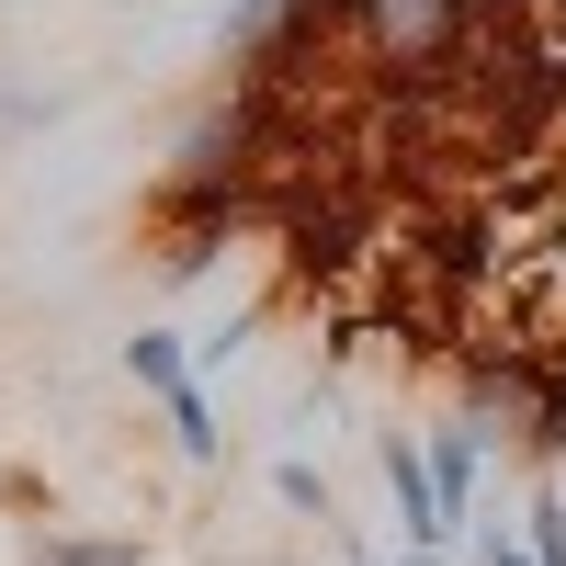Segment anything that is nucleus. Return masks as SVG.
<instances>
[{
    "mask_svg": "<svg viewBox=\"0 0 566 566\" xmlns=\"http://www.w3.org/2000/svg\"><path fill=\"white\" fill-rule=\"evenodd\" d=\"M374 464H386V499H397V533H408L397 555H453L464 533H453V510H442V488H431V442L397 419V431H374Z\"/></svg>",
    "mask_w": 566,
    "mask_h": 566,
    "instance_id": "1",
    "label": "nucleus"
},
{
    "mask_svg": "<svg viewBox=\"0 0 566 566\" xmlns=\"http://www.w3.org/2000/svg\"><path fill=\"white\" fill-rule=\"evenodd\" d=\"M464 555H476V566H533L522 522H476V533H464Z\"/></svg>",
    "mask_w": 566,
    "mask_h": 566,
    "instance_id": "9",
    "label": "nucleus"
},
{
    "mask_svg": "<svg viewBox=\"0 0 566 566\" xmlns=\"http://www.w3.org/2000/svg\"><path fill=\"white\" fill-rule=\"evenodd\" d=\"M170 442H181V464H216V453H227L216 397H205V386H181V397H170Z\"/></svg>",
    "mask_w": 566,
    "mask_h": 566,
    "instance_id": "4",
    "label": "nucleus"
},
{
    "mask_svg": "<svg viewBox=\"0 0 566 566\" xmlns=\"http://www.w3.org/2000/svg\"><path fill=\"white\" fill-rule=\"evenodd\" d=\"M272 499L295 510V522H328V476H317L306 453H283V464H272Z\"/></svg>",
    "mask_w": 566,
    "mask_h": 566,
    "instance_id": "6",
    "label": "nucleus"
},
{
    "mask_svg": "<svg viewBox=\"0 0 566 566\" xmlns=\"http://www.w3.org/2000/svg\"><path fill=\"white\" fill-rule=\"evenodd\" d=\"M522 431H533V453H544V464L566 453V363L544 374V397H533V419H522Z\"/></svg>",
    "mask_w": 566,
    "mask_h": 566,
    "instance_id": "8",
    "label": "nucleus"
},
{
    "mask_svg": "<svg viewBox=\"0 0 566 566\" xmlns=\"http://www.w3.org/2000/svg\"><path fill=\"white\" fill-rule=\"evenodd\" d=\"M125 374H136V397H181V386H205V374H193V340H181V328H136V340H125Z\"/></svg>",
    "mask_w": 566,
    "mask_h": 566,
    "instance_id": "3",
    "label": "nucleus"
},
{
    "mask_svg": "<svg viewBox=\"0 0 566 566\" xmlns=\"http://www.w3.org/2000/svg\"><path fill=\"white\" fill-rule=\"evenodd\" d=\"M34 566H136V533H69V544H45Z\"/></svg>",
    "mask_w": 566,
    "mask_h": 566,
    "instance_id": "7",
    "label": "nucleus"
},
{
    "mask_svg": "<svg viewBox=\"0 0 566 566\" xmlns=\"http://www.w3.org/2000/svg\"><path fill=\"white\" fill-rule=\"evenodd\" d=\"M419 442H431V488H442V510H453V533H476L488 522V510H476V488H488V419H431V431H419Z\"/></svg>",
    "mask_w": 566,
    "mask_h": 566,
    "instance_id": "2",
    "label": "nucleus"
},
{
    "mask_svg": "<svg viewBox=\"0 0 566 566\" xmlns=\"http://www.w3.org/2000/svg\"><path fill=\"white\" fill-rule=\"evenodd\" d=\"M386 566H453V555H386Z\"/></svg>",
    "mask_w": 566,
    "mask_h": 566,
    "instance_id": "10",
    "label": "nucleus"
},
{
    "mask_svg": "<svg viewBox=\"0 0 566 566\" xmlns=\"http://www.w3.org/2000/svg\"><path fill=\"white\" fill-rule=\"evenodd\" d=\"M522 544H533V566H566V488H555V476H544L533 510H522Z\"/></svg>",
    "mask_w": 566,
    "mask_h": 566,
    "instance_id": "5",
    "label": "nucleus"
}]
</instances>
